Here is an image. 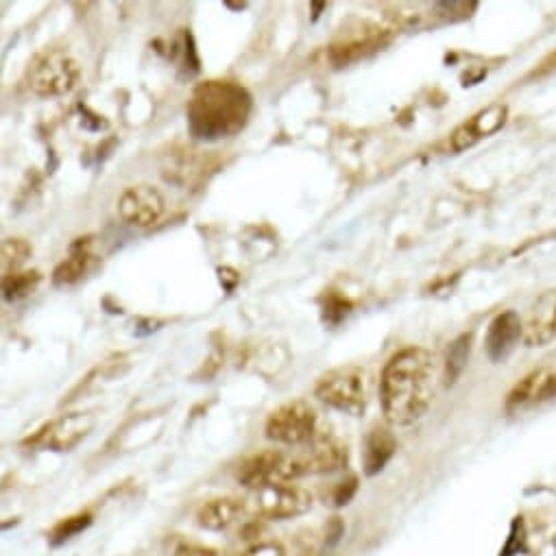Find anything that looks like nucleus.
Wrapping results in <instances>:
<instances>
[{
	"mask_svg": "<svg viewBox=\"0 0 556 556\" xmlns=\"http://www.w3.org/2000/svg\"><path fill=\"white\" fill-rule=\"evenodd\" d=\"M439 389V365L428 349L408 347L382 371L380 397L384 417L393 426H410L428 413Z\"/></svg>",
	"mask_w": 556,
	"mask_h": 556,
	"instance_id": "f257e3e1",
	"label": "nucleus"
},
{
	"mask_svg": "<svg viewBox=\"0 0 556 556\" xmlns=\"http://www.w3.org/2000/svg\"><path fill=\"white\" fill-rule=\"evenodd\" d=\"M251 94L234 81H205L188 103V129L197 140L216 142L243 131L251 116Z\"/></svg>",
	"mask_w": 556,
	"mask_h": 556,
	"instance_id": "f03ea898",
	"label": "nucleus"
},
{
	"mask_svg": "<svg viewBox=\"0 0 556 556\" xmlns=\"http://www.w3.org/2000/svg\"><path fill=\"white\" fill-rule=\"evenodd\" d=\"M81 81V68L62 48H46L33 59L27 70V83L33 94L51 99L75 90Z\"/></svg>",
	"mask_w": 556,
	"mask_h": 556,
	"instance_id": "7ed1b4c3",
	"label": "nucleus"
},
{
	"mask_svg": "<svg viewBox=\"0 0 556 556\" xmlns=\"http://www.w3.org/2000/svg\"><path fill=\"white\" fill-rule=\"evenodd\" d=\"M314 395L323 404L341 410L345 415L360 417L367 408V373L360 367L334 369L319 380Z\"/></svg>",
	"mask_w": 556,
	"mask_h": 556,
	"instance_id": "20e7f679",
	"label": "nucleus"
},
{
	"mask_svg": "<svg viewBox=\"0 0 556 556\" xmlns=\"http://www.w3.org/2000/svg\"><path fill=\"white\" fill-rule=\"evenodd\" d=\"M301 465L297 452L282 450H264L245 458L238 467L240 485L256 491L271 485H290V482L301 478Z\"/></svg>",
	"mask_w": 556,
	"mask_h": 556,
	"instance_id": "39448f33",
	"label": "nucleus"
},
{
	"mask_svg": "<svg viewBox=\"0 0 556 556\" xmlns=\"http://www.w3.org/2000/svg\"><path fill=\"white\" fill-rule=\"evenodd\" d=\"M319 434V417L308 402H288L267 419V437L275 443L301 447Z\"/></svg>",
	"mask_w": 556,
	"mask_h": 556,
	"instance_id": "423d86ee",
	"label": "nucleus"
},
{
	"mask_svg": "<svg viewBox=\"0 0 556 556\" xmlns=\"http://www.w3.org/2000/svg\"><path fill=\"white\" fill-rule=\"evenodd\" d=\"M251 509L262 519H290L312 509V495L295 485H271L251 495Z\"/></svg>",
	"mask_w": 556,
	"mask_h": 556,
	"instance_id": "0eeeda50",
	"label": "nucleus"
},
{
	"mask_svg": "<svg viewBox=\"0 0 556 556\" xmlns=\"http://www.w3.org/2000/svg\"><path fill=\"white\" fill-rule=\"evenodd\" d=\"M94 423L96 419L90 413L64 415L59 419L48 421L44 428H40L33 434V437L27 441V445L40 447V450L68 452L88 437L94 428Z\"/></svg>",
	"mask_w": 556,
	"mask_h": 556,
	"instance_id": "6e6552de",
	"label": "nucleus"
},
{
	"mask_svg": "<svg viewBox=\"0 0 556 556\" xmlns=\"http://www.w3.org/2000/svg\"><path fill=\"white\" fill-rule=\"evenodd\" d=\"M166 201L162 192L149 186L138 184L129 186L118 199L120 219L136 227H151L164 216Z\"/></svg>",
	"mask_w": 556,
	"mask_h": 556,
	"instance_id": "1a4fd4ad",
	"label": "nucleus"
},
{
	"mask_svg": "<svg viewBox=\"0 0 556 556\" xmlns=\"http://www.w3.org/2000/svg\"><path fill=\"white\" fill-rule=\"evenodd\" d=\"M297 458L304 476L334 474V471L347 467L349 452L347 445L336 441L334 437L317 434L308 445H301V450H297Z\"/></svg>",
	"mask_w": 556,
	"mask_h": 556,
	"instance_id": "9d476101",
	"label": "nucleus"
},
{
	"mask_svg": "<svg viewBox=\"0 0 556 556\" xmlns=\"http://www.w3.org/2000/svg\"><path fill=\"white\" fill-rule=\"evenodd\" d=\"M556 397V371L554 369H537L515 384V389L506 397V410L509 413H522L533 406Z\"/></svg>",
	"mask_w": 556,
	"mask_h": 556,
	"instance_id": "9b49d317",
	"label": "nucleus"
},
{
	"mask_svg": "<svg viewBox=\"0 0 556 556\" xmlns=\"http://www.w3.org/2000/svg\"><path fill=\"white\" fill-rule=\"evenodd\" d=\"M506 116H509V110H506V105L500 103L474 114L469 120H465L461 127H456V131L452 134V149L467 151L482 138L493 136L495 131L504 127Z\"/></svg>",
	"mask_w": 556,
	"mask_h": 556,
	"instance_id": "f8f14e48",
	"label": "nucleus"
},
{
	"mask_svg": "<svg viewBox=\"0 0 556 556\" xmlns=\"http://www.w3.org/2000/svg\"><path fill=\"white\" fill-rule=\"evenodd\" d=\"M519 338H524V323L519 319V314L513 310L498 314L487 330V338H485L487 356L493 362L506 360L517 347Z\"/></svg>",
	"mask_w": 556,
	"mask_h": 556,
	"instance_id": "ddd939ff",
	"label": "nucleus"
},
{
	"mask_svg": "<svg viewBox=\"0 0 556 556\" xmlns=\"http://www.w3.org/2000/svg\"><path fill=\"white\" fill-rule=\"evenodd\" d=\"M528 347H546L556 341V288L543 293L524 323Z\"/></svg>",
	"mask_w": 556,
	"mask_h": 556,
	"instance_id": "4468645a",
	"label": "nucleus"
},
{
	"mask_svg": "<svg viewBox=\"0 0 556 556\" xmlns=\"http://www.w3.org/2000/svg\"><path fill=\"white\" fill-rule=\"evenodd\" d=\"M386 42H389V31L386 29L380 27L362 29V33L349 35V38L330 46V62L334 66L354 64L358 59L376 53Z\"/></svg>",
	"mask_w": 556,
	"mask_h": 556,
	"instance_id": "2eb2a0df",
	"label": "nucleus"
},
{
	"mask_svg": "<svg viewBox=\"0 0 556 556\" xmlns=\"http://www.w3.org/2000/svg\"><path fill=\"white\" fill-rule=\"evenodd\" d=\"M247 504L240 498H214L205 502L197 513V524L203 530H212V533H223V530L232 528L240 522V517L245 515Z\"/></svg>",
	"mask_w": 556,
	"mask_h": 556,
	"instance_id": "dca6fc26",
	"label": "nucleus"
},
{
	"mask_svg": "<svg viewBox=\"0 0 556 556\" xmlns=\"http://www.w3.org/2000/svg\"><path fill=\"white\" fill-rule=\"evenodd\" d=\"M96 262L92 251V238H81L70 247V256L59 264L53 273L55 286H72L77 284L83 275H86Z\"/></svg>",
	"mask_w": 556,
	"mask_h": 556,
	"instance_id": "f3484780",
	"label": "nucleus"
},
{
	"mask_svg": "<svg viewBox=\"0 0 556 556\" xmlns=\"http://www.w3.org/2000/svg\"><path fill=\"white\" fill-rule=\"evenodd\" d=\"M397 450V441L389 428L376 426L365 441V474L367 476H378L380 471L389 465Z\"/></svg>",
	"mask_w": 556,
	"mask_h": 556,
	"instance_id": "a211bd4d",
	"label": "nucleus"
},
{
	"mask_svg": "<svg viewBox=\"0 0 556 556\" xmlns=\"http://www.w3.org/2000/svg\"><path fill=\"white\" fill-rule=\"evenodd\" d=\"M42 275L38 271H14L3 277V297L7 301H18L31 295L38 288Z\"/></svg>",
	"mask_w": 556,
	"mask_h": 556,
	"instance_id": "6ab92c4d",
	"label": "nucleus"
},
{
	"mask_svg": "<svg viewBox=\"0 0 556 556\" xmlns=\"http://www.w3.org/2000/svg\"><path fill=\"white\" fill-rule=\"evenodd\" d=\"M469 343H471V338L465 334L461 338H456V341L450 345V349H447V360H445V376H447V382H454L458 376H461L465 365H467V360H469Z\"/></svg>",
	"mask_w": 556,
	"mask_h": 556,
	"instance_id": "aec40b11",
	"label": "nucleus"
},
{
	"mask_svg": "<svg viewBox=\"0 0 556 556\" xmlns=\"http://www.w3.org/2000/svg\"><path fill=\"white\" fill-rule=\"evenodd\" d=\"M31 245L22 238H7L3 243V269L5 275L18 271L31 256Z\"/></svg>",
	"mask_w": 556,
	"mask_h": 556,
	"instance_id": "412c9836",
	"label": "nucleus"
},
{
	"mask_svg": "<svg viewBox=\"0 0 556 556\" xmlns=\"http://www.w3.org/2000/svg\"><path fill=\"white\" fill-rule=\"evenodd\" d=\"M90 524H92V515L90 513H79L75 517H68V519H64V522H59L53 528L51 543H53V546H62L64 541L79 535L81 530H86Z\"/></svg>",
	"mask_w": 556,
	"mask_h": 556,
	"instance_id": "4be33fe9",
	"label": "nucleus"
},
{
	"mask_svg": "<svg viewBox=\"0 0 556 556\" xmlns=\"http://www.w3.org/2000/svg\"><path fill=\"white\" fill-rule=\"evenodd\" d=\"M349 312H352V301L349 299L338 297V295H330L328 299H325V306H323L325 323H330V325L341 323Z\"/></svg>",
	"mask_w": 556,
	"mask_h": 556,
	"instance_id": "5701e85b",
	"label": "nucleus"
},
{
	"mask_svg": "<svg viewBox=\"0 0 556 556\" xmlns=\"http://www.w3.org/2000/svg\"><path fill=\"white\" fill-rule=\"evenodd\" d=\"M524 546H526V528H524L522 517H517L511 526V537H509V541H506V546L500 556H515L524 550Z\"/></svg>",
	"mask_w": 556,
	"mask_h": 556,
	"instance_id": "b1692460",
	"label": "nucleus"
},
{
	"mask_svg": "<svg viewBox=\"0 0 556 556\" xmlns=\"http://www.w3.org/2000/svg\"><path fill=\"white\" fill-rule=\"evenodd\" d=\"M356 491H358V478H349V480L338 482L334 489V498H332L334 506H345L352 502Z\"/></svg>",
	"mask_w": 556,
	"mask_h": 556,
	"instance_id": "393cba45",
	"label": "nucleus"
},
{
	"mask_svg": "<svg viewBox=\"0 0 556 556\" xmlns=\"http://www.w3.org/2000/svg\"><path fill=\"white\" fill-rule=\"evenodd\" d=\"M243 556H286V550L277 541H256Z\"/></svg>",
	"mask_w": 556,
	"mask_h": 556,
	"instance_id": "a878e982",
	"label": "nucleus"
},
{
	"mask_svg": "<svg viewBox=\"0 0 556 556\" xmlns=\"http://www.w3.org/2000/svg\"><path fill=\"white\" fill-rule=\"evenodd\" d=\"M175 556H221L216 550L201 548V546H181Z\"/></svg>",
	"mask_w": 556,
	"mask_h": 556,
	"instance_id": "bb28decb",
	"label": "nucleus"
},
{
	"mask_svg": "<svg viewBox=\"0 0 556 556\" xmlns=\"http://www.w3.org/2000/svg\"><path fill=\"white\" fill-rule=\"evenodd\" d=\"M343 530H345V528H343V524H341V519L334 517V519H332V524L328 526V537H330V539H328V546H334V543H336L338 539H341Z\"/></svg>",
	"mask_w": 556,
	"mask_h": 556,
	"instance_id": "cd10ccee",
	"label": "nucleus"
},
{
	"mask_svg": "<svg viewBox=\"0 0 556 556\" xmlns=\"http://www.w3.org/2000/svg\"><path fill=\"white\" fill-rule=\"evenodd\" d=\"M310 7H312V20H319L321 11L325 9V3H312Z\"/></svg>",
	"mask_w": 556,
	"mask_h": 556,
	"instance_id": "c85d7f7f",
	"label": "nucleus"
},
{
	"mask_svg": "<svg viewBox=\"0 0 556 556\" xmlns=\"http://www.w3.org/2000/svg\"><path fill=\"white\" fill-rule=\"evenodd\" d=\"M543 66H546V68H556V53L550 55V57H548V62L543 64Z\"/></svg>",
	"mask_w": 556,
	"mask_h": 556,
	"instance_id": "c756f323",
	"label": "nucleus"
}]
</instances>
